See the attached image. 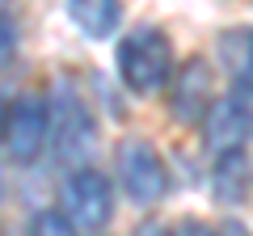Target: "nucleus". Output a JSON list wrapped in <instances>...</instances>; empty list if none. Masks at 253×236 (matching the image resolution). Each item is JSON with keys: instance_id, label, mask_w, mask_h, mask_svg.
I'll use <instances>...</instances> for the list:
<instances>
[{"instance_id": "f257e3e1", "label": "nucleus", "mask_w": 253, "mask_h": 236, "mask_svg": "<svg viewBox=\"0 0 253 236\" xmlns=\"http://www.w3.org/2000/svg\"><path fill=\"white\" fill-rule=\"evenodd\" d=\"M118 76L135 97H152L173 84V42L156 26H135L118 42Z\"/></svg>"}, {"instance_id": "f03ea898", "label": "nucleus", "mask_w": 253, "mask_h": 236, "mask_svg": "<svg viewBox=\"0 0 253 236\" xmlns=\"http://www.w3.org/2000/svg\"><path fill=\"white\" fill-rule=\"evenodd\" d=\"M114 164H118V182H123V190H126L131 202L152 207V202L165 198V190H169V173H165L161 152H156L148 139H139V135L118 139Z\"/></svg>"}, {"instance_id": "7ed1b4c3", "label": "nucleus", "mask_w": 253, "mask_h": 236, "mask_svg": "<svg viewBox=\"0 0 253 236\" xmlns=\"http://www.w3.org/2000/svg\"><path fill=\"white\" fill-rule=\"evenodd\" d=\"M59 202H63V215L72 219L76 228L101 232V228L110 224V215H114V186H110L106 173L81 164V169H72L68 177H63Z\"/></svg>"}, {"instance_id": "20e7f679", "label": "nucleus", "mask_w": 253, "mask_h": 236, "mask_svg": "<svg viewBox=\"0 0 253 236\" xmlns=\"http://www.w3.org/2000/svg\"><path fill=\"white\" fill-rule=\"evenodd\" d=\"M51 139V101L38 93H21L4 114V152L17 164H30Z\"/></svg>"}, {"instance_id": "39448f33", "label": "nucleus", "mask_w": 253, "mask_h": 236, "mask_svg": "<svg viewBox=\"0 0 253 236\" xmlns=\"http://www.w3.org/2000/svg\"><path fill=\"white\" fill-rule=\"evenodd\" d=\"M203 127H207V144L211 148L236 152V148L253 135V106H249V97H245V93H232V97L211 101Z\"/></svg>"}, {"instance_id": "423d86ee", "label": "nucleus", "mask_w": 253, "mask_h": 236, "mask_svg": "<svg viewBox=\"0 0 253 236\" xmlns=\"http://www.w3.org/2000/svg\"><path fill=\"white\" fill-rule=\"evenodd\" d=\"M51 135H55V152L59 160H81L93 148V114L76 93H68V101H59V110H51Z\"/></svg>"}, {"instance_id": "0eeeda50", "label": "nucleus", "mask_w": 253, "mask_h": 236, "mask_svg": "<svg viewBox=\"0 0 253 236\" xmlns=\"http://www.w3.org/2000/svg\"><path fill=\"white\" fill-rule=\"evenodd\" d=\"M169 110L177 122H203L211 110V72L203 59H190L181 72H173L169 84Z\"/></svg>"}, {"instance_id": "6e6552de", "label": "nucleus", "mask_w": 253, "mask_h": 236, "mask_svg": "<svg viewBox=\"0 0 253 236\" xmlns=\"http://www.w3.org/2000/svg\"><path fill=\"white\" fill-rule=\"evenodd\" d=\"M249 190H253V160H249V152H245V148L219 152L215 173H211V194H215V202L236 207V202H245Z\"/></svg>"}, {"instance_id": "1a4fd4ad", "label": "nucleus", "mask_w": 253, "mask_h": 236, "mask_svg": "<svg viewBox=\"0 0 253 236\" xmlns=\"http://www.w3.org/2000/svg\"><path fill=\"white\" fill-rule=\"evenodd\" d=\"M63 9L84 38H97V42L110 38L123 21V0H63Z\"/></svg>"}, {"instance_id": "9d476101", "label": "nucleus", "mask_w": 253, "mask_h": 236, "mask_svg": "<svg viewBox=\"0 0 253 236\" xmlns=\"http://www.w3.org/2000/svg\"><path fill=\"white\" fill-rule=\"evenodd\" d=\"M30 236H76V224L63 211H38L30 224Z\"/></svg>"}, {"instance_id": "9b49d317", "label": "nucleus", "mask_w": 253, "mask_h": 236, "mask_svg": "<svg viewBox=\"0 0 253 236\" xmlns=\"http://www.w3.org/2000/svg\"><path fill=\"white\" fill-rule=\"evenodd\" d=\"M17 51V26H13L4 13H0V68L9 64V55Z\"/></svg>"}, {"instance_id": "f8f14e48", "label": "nucleus", "mask_w": 253, "mask_h": 236, "mask_svg": "<svg viewBox=\"0 0 253 236\" xmlns=\"http://www.w3.org/2000/svg\"><path fill=\"white\" fill-rule=\"evenodd\" d=\"M173 236H215V228L199 224V219H186V224H177V228H173Z\"/></svg>"}, {"instance_id": "ddd939ff", "label": "nucleus", "mask_w": 253, "mask_h": 236, "mask_svg": "<svg viewBox=\"0 0 253 236\" xmlns=\"http://www.w3.org/2000/svg\"><path fill=\"white\" fill-rule=\"evenodd\" d=\"M135 236H173V232H169L165 224H156V219H148V224H139V228H135Z\"/></svg>"}, {"instance_id": "4468645a", "label": "nucleus", "mask_w": 253, "mask_h": 236, "mask_svg": "<svg viewBox=\"0 0 253 236\" xmlns=\"http://www.w3.org/2000/svg\"><path fill=\"white\" fill-rule=\"evenodd\" d=\"M245 84L253 89V34H249V42H245Z\"/></svg>"}, {"instance_id": "2eb2a0df", "label": "nucleus", "mask_w": 253, "mask_h": 236, "mask_svg": "<svg viewBox=\"0 0 253 236\" xmlns=\"http://www.w3.org/2000/svg\"><path fill=\"white\" fill-rule=\"evenodd\" d=\"M215 236H249V232H245V228L236 224V219H228L224 228H215Z\"/></svg>"}, {"instance_id": "dca6fc26", "label": "nucleus", "mask_w": 253, "mask_h": 236, "mask_svg": "<svg viewBox=\"0 0 253 236\" xmlns=\"http://www.w3.org/2000/svg\"><path fill=\"white\" fill-rule=\"evenodd\" d=\"M4 114H9V106H4V97H0V144H4Z\"/></svg>"}, {"instance_id": "f3484780", "label": "nucleus", "mask_w": 253, "mask_h": 236, "mask_svg": "<svg viewBox=\"0 0 253 236\" xmlns=\"http://www.w3.org/2000/svg\"><path fill=\"white\" fill-rule=\"evenodd\" d=\"M0 4H9V0H0Z\"/></svg>"}]
</instances>
